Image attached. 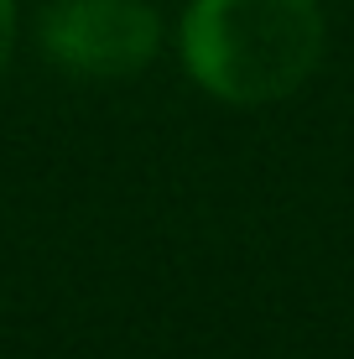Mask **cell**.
Listing matches in <instances>:
<instances>
[{
	"label": "cell",
	"mask_w": 354,
	"mask_h": 359,
	"mask_svg": "<svg viewBox=\"0 0 354 359\" xmlns=\"http://www.w3.org/2000/svg\"><path fill=\"white\" fill-rule=\"evenodd\" d=\"M182 57L209 94L229 104H271L308 83L323 57L318 0H193Z\"/></svg>",
	"instance_id": "6da1fadb"
},
{
	"label": "cell",
	"mask_w": 354,
	"mask_h": 359,
	"mask_svg": "<svg viewBox=\"0 0 354 359\" xmlns=\"http://www.w3.org/2000/svg\"><path fill=\"white\" fill-rule=\"evenodd\" d=\"M36 36L42 53L79 79H125L156 57L162 21L146 0H53Z\"/></svg>",
	"instance_id": "7a4b0ae2"
},
{
	"label": "cell",
	"mask_w": 354,
	"mask_h": 359,
	"mask_svg": "<svg viewBox=\"0 0 354 359\" xmlns=\"http://www.w3.org/2000/svg\"><path fill=\"white\" fill-rule=\"evenodd\" d=\"M11 47H16V6L0 0V73H6V63H11Z\"/></svg>",
	"instance_id": "3957f363"
}]
</instances>
